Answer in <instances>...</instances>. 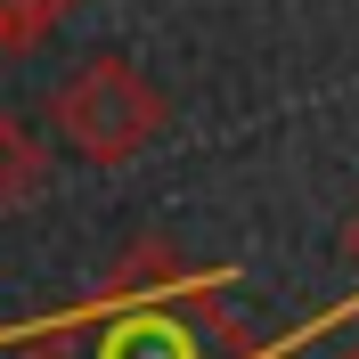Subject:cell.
I'll return each instance as SVG.
<instances>
[{"label":"cell","instance_id":"obj_1","mask_svg":"<svg viewBox=\"0 0 359 359\" xmlns=\"http://www.w3.org/2000/svg\"><path fill=\"white\" fill-rule=\"evenodd\" d=\"M49 123L82 163H131L147 139L163 131V98L156 82L123 57H82L66 82L49 90Z\"/></svg>","mask_w":359,"mask_h":359},{"label":"cell","instance_id":"obj_2","mask_svg":"<svg viewBox=\"0 0 359 359\" xmlns=\"http://www.w3.org/2000/svg\"><path fill=\"white\" fill-rule=\"evenodd\" d=\"M188 286V262H180L163 237H131V245L114 253V269L98 278V294L107 302H139V294H180Z\"/></svg>","mask_w":359,"mask_h":359},{"label":"cell","instance_id":"obj_3","mask_svg":"<svg viewBox=\"0 0 359 359\" xmlns=\"http://www.w3.org/2000/svg\"><path fill=\"white\" fill-rule=\"evenodd\" d=\"M49 188V147L33 123H17V114H0V212H17V204H33Z\"/></svg>","mask_w":359,"mask_h":359},{"label":"cell","instance_id":"obj_4","mask_svg":"<svg viewBox=\"0 0 359 359\" xmlns=\"http://www.w3.org/2000/svg\"><path fill=\"white\" fill-rule=\"evenodd\" d=\"M74 0H0V49H33Z\"/></svg>","mask_w":359,"mask_h":359},{"label":"cell","instance_id":"obj_5","mask_svg":"<svg viewBox=\"0 0 359 359\" xmlns=\"http://www.w3.org/2000/svg\"><path fill=\"white\" fill-rule=\"evenodd\" d=\"M107 359H188V343H180L172 327H123V335L107 343Z\"/></svg>","mask_w":359,"mask_h":359},{"label":"cell","instance_id":"obj_6","mask_svg":"<svg viewBox=\"0 0 359 359\" xmlns=\"http://www.w3.org/2000/svg\"><path fill=\"white\" fill-rule=\"evenodd\" d=\"M343 253H351V269H359V212H351V229H343Z\"/></svg>","mask_w":359,"mask_h":359},{"label":"cell","instance_id":"obj_7","mask_svg":"<svg viewBox=\"0 0 359 359\" xmlns=\"http://www.w3.org/2000/svg\"><path fill=\"white\" fill-rule=\"evenodd\" d=\"M335 359H359V335H351V343H343V351H335Z\"/></svg>","mask_w":359,"mask_h":359}]
</instances>
